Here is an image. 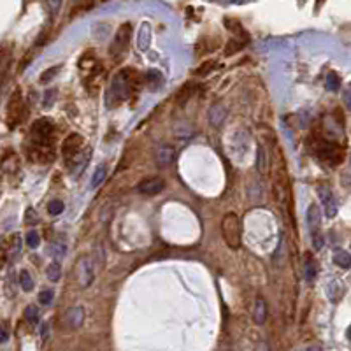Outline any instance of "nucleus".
Instances as JSON below:
<instances>
[{"mask_svg": "<svg viewBox=\"0 0 351 351\" xmlns=\"http://www.w3.org/2000/svg\"><path fill=\"white\" fill-rule=\"evenodd\" d=\"M216 63L214 62H207V63H204V65L200 67V70H197V74L198 76H204V74H207V70H211V67H214Z\"/></svg>", "mask_w": 351, "mask_h": 351, "instance_id": "32", "label": "nucleus"}, {"mask_svg": "<svg viewBox=\"0 0 351 351\" xmlns=\"http://www.w3.org/2000/svg\"><path fill=\"white\" fill-rule=\"evenodd\" d=\"M225 116H226V109L221 104H214L211 107V111H209V122L214 127H219L223 120H225Z\"/></svg>", "mask_w": 351, "mask_h": 351, "instance_id": "13", "label": "nucleus"}, {"mask_svg": "<svg viewBox=\"0 0 351 351\" xmlns=\"http://www.w3.org/2000/svg\"><path fill=\"white\" fill-rule=\"evenodd\" d=\"M253 320L257 325H264L265 320H267V302H265V299H262V297H257V300H255Z\"/></svg>", "mask_w": 351, "mask_h": 351, "instance_id": "12", "label": "nucleus"}, {"mask_svg": "<svg viewBox=\"0 0 351 351\" xmlns=\"http://www.w3.org/2000/svg\"><path fill=\"white\" fill-rule=\"evenodd\" d=\"M130 37H132V27H130L129 23L122 25V27H120V30L116 32L114 41H112L111 48H109V53L114 56L116 62H120V60H122V56H123V53L127 51L129 42H130Z\"/></svg>", "mask_w": 351, "mask_h": 351, "instance_id": "6", "label": "nucleus"}, {"mask_svg": "<svg viewBox=\"0 0 351 351\" xmlns=\"http://www.w3.org/2000/svg\"><path fill=\"white\" fill-rule=\"evenodd\" d=\"M134 90H136V88L132 86V83H130L129 77L125 76V72H120L118 76L114 77V81L111 83V88H109L107 105L116 107V105L123 104V102L132 95Z\"/></svg>", "mask_w": 351, "mask_h": 351, "instance_id": "2", "label": "nucleus"}, {"mask_svg": "<svg viewBox=\"0 0 351 351\" xmlns=\"http://www.w3.org/2000/svg\"><path fill=\"white\" fill-rule=\"evenodd\" d=\"M25 318H27V321L30 325H35L39 321V309L35 306H28L25 309Z\"/></svg>", "mask_w": 351, "mask_h": 351, "instance_id": "26", "label": "nucleus"}, {"mask_svg": "<svg viewBox=\"0 0 351 351\" xmlns=\"http://www.w3.org/2000/svg\"><path fill=\"white\" fill-rule=\"evenodd\" d=\"M325 86H327L328 91H337L341 88V77L335 72H328L327 79H325Z\"/></svg>", "mask_w": 351, "mask_h": 351, "instance_id": "21", "label": "nucleus"}, {"mask_svg": "<svg viewBox=\"0 0 351 351\" xmlns=\"http://www.w3.org/2000/svg\"><path fill=\"white\" fill-rule=\"evenodd\" d=\"M314 153L318 155L321 162H327L328 165H335L342 160V151L335 143L327 139H316V143L313 144Z\"/></svg>", "mask_w": 351, "mask_h": 351, "instance_id": "3", "label": "nucleus"}, {"mask_svg": "<svg viewBox=\"0 0 351 351\" xmlns=\"http://www.w3.org/2000/svg\"><path fill=\"white\" fill-rule=\"evenodd\" d=\"M53 93H55V91H48V93H46V100H44L46 105L51 104V95H53Z\"/></svg>", "mask_w": 351, "mask_h": 351, "instance_id": "37", "label": "nucleus"}, {"mask_svg": "<svg viewBox=\"0 0 351 351\" xmlns=\"http://www.w3.org/2000/svg\"><path fill=\"white\" fill-rule=\"evenodd\" d=\"M105 176H107V169H105V165H98L97 171H95L93 176H91V188L100 186V184L105 181Z\"/></svg>", "mask_w": 351, "mask_h": 351, "instance_id": "20", "label": "nucleus"}, {"mask_svg": "<svg viewBox=\"0 0 351 351\" xmlns=\"http://www.w3.org/2000/svg\"><path fill=\"white\" fill-rule=\"evenodd\" d=\"M346 335H348V339L351 341V325H349V328H348V332H346Z\"/></svg>", "mask_w": 351, "mask_h": 351, "instance_id": "38", "label": "nucleus"}, {"mask_svg": "<svg viewBox=\"0 0 351 351\" xmlns=\"http://www.w3.org/2000/svg\"><path fill=\"white\" fill-rule=\"evenodd\" d=\"M84 321V309L81 306H76L69 313V325L72 328H79Z\"/></svg>", "mask_w": 351, "mask_h": 351, "instance_id": "14", "label": "nucleus"}, {"mask_svg": "<svg viewBox=\"0 0 351 351\" xmlns=\"http://www.w3.org/2000/svg\"><path fill=\"white\" fill-rule=\"evenodd\" d=\"M39 243H41V237H39L37 232H28L27 233V244L30 248H37Z\"/></svg>", "mask_w": 351, "mask_h": 351, "instance_id": "27", "label": "nucleus"}, {"mask_svg": "<svg viewBox=\"0 0 351 351\" xmlns=\"http://www.w3.org/2000/svg\"><path fill=\"white\" fill-rule=\"evenodd\" d=\"M258 171L260 172H265L267 171V157H265L264 150H258Z\"/></svg>", "mask_w": 351, "mask_h": 351, "instance_id": "29", "label": "nucleus"}, {"mask_svg": "<svg viewBox=\"0 0 351 351\" xmlns=\"http://www.w3.org/2000/svg\"><path fill=\"white\" fill-rule=\"evenodd\" d=\"M174 150H172L171 146H162L160 151H158V162H160V165H167L171 164L172 160H174Z\"/></svg>", "mask_w": 351, "mask_h": 351, "instance_id": "18", "label": "nucleus"}, {"mask_svg": "<svg viewBox=\"0 0 351 351\" xmlns=\"http://www.w3.org/2000/svg\"><path fill=\"white\" fill-rule=\"evenodd\" d=\"M193 86H191L190 83L186 84V86L183 88V90L179 91V102H184V100H188V98L191 97V95H193Z\"/></svg>", "mask_w": 351, "mask_h": 351, "instance_id": "28", "label": "nucleus"}, {"mask_svg": "<svg viewBox=\"0 0 351 351\" xmlns=\"http://www.w3.org/2000/svg\"><path fill=\"white\" fill-rule=\"evenodd\" d=\"M307 226H309L311 239H313V248L320 251L323 248V233H321V211L316 204H311L307 209Z\"/></svg>", "mask_w": 351, "mask_h": 351, "instance_id": "4", "label": "nucleus"}, {"mask_svg": "<svg viewBox=\"0 0 351 351\" xmlns=\"http://www.w3.org/2000/svg\"><path fill=\"white\" fill-rule=\"evenodd\" d=\"M23 111H25V105H23V98H21V91L16 90L9 100V107H7V122H9L11 129H14V127L21 122V118H23V114H25Z\"/></svg>", "mask_w": 351, "mask_h": 351, "instance_id": "8", "label": "nucleus"}, {"mask_svg": "<svg viewBox=\"0 0 351 351\" xmlns=\"http://www.w3.org/2000/svg\"><path fill=\"white\" fill-rule=\"evenodd\" d=\"M56 72H58V67H51V69H49L48 72H46V74H42V76H41V81H48L49 77L56 76Z\"/></svg>", "mask_w": 351, "mask_h": 351, "instance_id": "33", "label": "nucleus"}, {"mask_svg": "<svg viewBox=\"0 0 351 351\" xmlns=\"http://www.w3.org/2000/svg\"><path fill=\"white\" fill-rule=\"evenodd\" d=\"M20 285L25 292H32V290H34V281H32V276L28 271L20 272Z\"/></svg>", "mask_w": 351, "mask_h": 351, "instance_id": "24", "label": "nucleus"}, {"mask_svg": "<svg viewBox=\"0 0 351 351\" xmlns=\"http://www.w3.org/2000/svg\"><path fill=\"white\" fill-rule=\"evenodd\" d=\"M318 197L321 200V205H323V211H325V216L327 218H334L337 214V204H335V198L332 195L330 188L328 186H320L318 188Z\"/></svg>", "mask_w": 351, "mask_h": 351, "instance_id": "10", "label": "nucleus"}, {"mask_svg": "<svg viewBox=\"0 0 351 351\" xmlns=\"http://www.w3.org/2000/svg\"><path fill=\"white\" fill-rule=\"evenodd\" d=\"M150 37H151V32H150V25L144 23L143 28L139 30V41H137V46H139V49H148V46H150Z\"/></svg>", "mask_w": 351, "mask_h": 351, "instance_id": "17", "label": "nucleus"}, {"mask_svg": "<svg viewBox=\"0 0 351 351\" xmlns=\"http://www.w3.org/2000/svg\"><path fill=\"white\" fill-rule=\"evenodd\" d=\"M342 295V286L339 281H332L330 285H328V299L332 300V302H337L339 299H341Z\"/></svg>", "mask_w": 351, "mask_h": 351, "instance_id": "22", "label": "nucleus"}, {"mask_svg": "<svg viewBox=\"0 0 351 351\" xmlns=\"http://www.w3.org/2000/svg\"><path fill=\"white\" fill-rule=\"evenodd\" d=\"M318 276V267H316V262H314L313 257H307L306 258V279L309 283H313Z\"/></svg>", "mask_w": 351, "mask_h": 351, "instance_id": "19", "label": "nucleus"}, {"mask_svg": "<svg viewBox=\"0 0 351 351\" xmlns=\"http://www.w3.org/2000/svg\"><path fill=\"white\" fill-rule=\"evenodd\" d=\"M334 264L339 265L341 269H351V255L344 250H335L334 251Z\"/></svg>", "mask_w": 351, "mask_h": 351, "instance_id": "15", "label": "nucleus"}, {"mask_svg": "<svg viewBox=\"0 0 351 351\" xmlns=\"http://www.w3.org/2000/svg\"><path fill=\"white\" fill-rule=\"evenodd\" d=\"M342 98H344V104H346V107L351 111V86L348 88V90L344 91V95H342Z\"/></svg>", "mask_w": 351, "mask_h": 351, "instance_id": "34", "label": "nucleus"}, {"mask_svg": "<svg viewBox=\"0 0 351 351\" xmlns=\"http://www.w3.org/2000/svg\"><path fill=\"white\" fill-rule=\"evenodd\" d=\"M60 278H62V267H60L58 262H53L48 267V279L56 283V281H60Z\"/></svg>", "mask_w": 351, "mask_h": 351, "instance_id": "23", "label": "nucleus"}, {"mask_svg": "<svg viewBox=\"0 0 351 351\" xmlns=\"http://www.w3.org/2000/svg\"><path fill=\"white\" fill-rule=\"evenodd\" d=\"M63 209H65V204H63L62 200H58V198H56V200H51V202L48 204V212H49L51 216L62 214Z\"/></svg>", "mask_w": 351, "mask_h": 351, "instance_id": "25", "label": "nucleus"}, {"mask_svg": "<svg viewBox=\"0 0 351 351\" xmlns=\"http://www.w3.org/2000/svg\"><path fill=\"white\" fill-rule=\"evenodd\" d=\"M7 339H9V332H7V327H6V323L2 325V342H6Z\"/></svg>", "mask_w": 351, "mask_h": 351, "instance_id": "36", "label": "nucleus"}, {"mask_svg": "<svg viewBox=\"0 0 351 351\" xmlns=\"http://www.w3.org/2000/svg\"><path fill=\"white\" fill-rule=\"evenodd\" d=\"M221 233L230 250H239L241 236H243V225H241V218L236 212H228V214L223 216Z\"/></svg>", "mask_w": 351, "mask_h": 351, "instance_id": "1", "label": "nucleus"}, {"mask_svg": "<svg viewBox=\"0 0 351 351\" xmlns=\"http://www.w3.org/2000/svg\"><path fill=\"white\" fill-rule=\"evenodd\" d=\"M146 83L150 84L151 90H158V88L164 84V76H162L158 70H150L146 74Z\"/></svg>", "mask_w": 351, "mask_h": 351, "instance_id": "16", "label": "nucleus"}, {"mask_svg": "<svg viewBox=\"0 0 351 351\" xmlns=\"http://www.w3.org/2000/svg\"><path fill=\"white\" fill-rule=\"evenodd\" d=\"M76 278H77V283H79L83 288H88V286L93 283V279H95V265H93L91 257L79 258L77 267H76Z\"/></svg>", "mask_w": 351, "mask_h": 351, "instance_id": "7", "label": "nucleus"}, {"mask_svg": "<svg viewBox=\"0 0 351 351\" xmlns=\"http://www.w3.org/2000/svg\"><path fill=\"white\" fill-rule=\"evenodd\" d=\"M81 148H83V136H79V134H70V136L63 141L62 153H63V157H65L67 164L72 162L74 158L81 153Z\"/></svg>", "mask_w": 351, "mask_h": 351, "instance_id": "9", "label": "nucleus"}, {"mask_svg": "<svg viewBox=\"0 0 351 351\" xmlns=\"http://www.w3.org/2000/svg\"><path fill=\"white\" fill-rule=\"evenodd\" d=\"M25 221H27L28 225H35V223H37V216H35L34 209H27V214H25Z\"/></svg>", "mask_w": 351, "mask_h": 351, "instance_id": "31", "label": "nucleus"}, {"mask_svg": "<svg viewBox=\"0 0 351 351\" xmlns=\"http://www.w3.org/2000/svg\"><path fill=\"white\" fill-rule=\"evenodd\" d=\"M255 351H271V346H269V342H260Z\"/></svg>", "mask_w": 351, "mask_h": 351, "instance_id": "35", "label": "nucleus"}, {"mask_svg": "<svg viewBox=\"0 0 351 351\" xmlns=\"http://www.w3.org/2000/svg\"><path fill=\"white\" fill-rule=\"evenodd\" d=\"M55 132V125L51 120L41 118L32 125V143L34 144H48L51 146V137Z\"/></svg>", "mask_w": 351, "mask_h": 351, "instance_id": "5", "label": "nucleus"}, {"mask_svg": "<svg viewBox=\"0 0 351 351\" xmlns=\"http://www.w3.org/2000/svg\"><path fill=\"white\" fill-rule=\"evenodd\" d=\"M165 188V181L162 177H148V179L141 181L137 191L143 195H158Z\"/></svg>", "mask_w": 351, "mask_h": 351, "instance_id": "11", "label": "nucleus"}, {"mask_svg": "<svg viewBox=\"0 0 351 351\" xmlns=\"http://www.w3.org/2000/svg\"><path fill=\"white\" fill-rule=\"evenodd\" d=\"M53 299V292H49V290H46V292H42L41 295H39V302L42 304V306H48L49 302H51Z\"/></svg>", "mask_w": 351, "mask_h": 351, "instance_id": "30", "label": "nucleus"}]
</instances>
